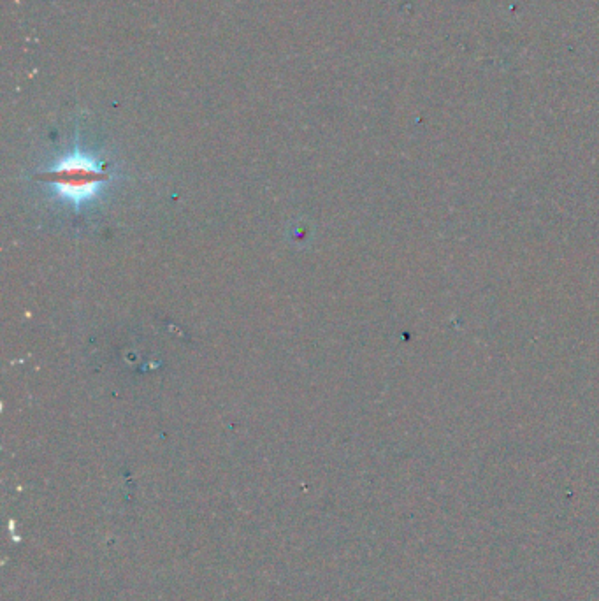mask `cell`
Returning <instances> with one entry per match:
<instances>
[{
  "label": "cell",
  "mask_w": 599,
  "mask_h": 601,
  "mask_svg": "<svg viewBox=\"0 0 599 601\" xmlns=\"http://www.w3.org/2000/svg\"><path fill=\"white\" fill-rule=\"evenodd\" d=\"M41 180L50 183L57 190L58 196L80 210L83 204L92 201L99 194L102 185L111 180V174L106 171L101 160L81 150L80 139L76 138L73 152L67 153L50 169L43 171Z\"/></svg>",
  "instance_id": "6da1fadb"
}]
</instances>
